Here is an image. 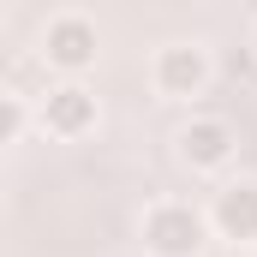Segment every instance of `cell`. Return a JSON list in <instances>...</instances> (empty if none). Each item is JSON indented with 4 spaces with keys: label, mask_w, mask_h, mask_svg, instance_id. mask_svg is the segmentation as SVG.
<instances>
[{
    "label": "cell",
    "mask_w": 257,
    "mask_h": 257,
    "mask_svg": "<svg viewBox=\"0 0 257 257\" xmlns=\"http://www.w3.org/2000/svg\"><path fill=\"white\" fill-rule=\"evenodd\" d=\"M30 132V102L24 96H12V90H0V150L6 144H18Z\"/></svg>",
    "instance_id": "cell-7"
},
{
    "label": "cell",
    "mask_w": 257,
    "mask_h": 257,
    "mask_svg": "<svg viewBox=\"0 0 257 257\" xmlns=\"http://www.w3.org/2000/svg\"><path fill=\"white\" fill-rule=\"evenodd\" d=\"M96 54H102L96 18L54 12L42 24V60H48V72H60V84H84V72H96Z\"/></svg>",
    "instance_id": "cell-2"
},
{
    "label": "cell",
    "mask_w": 257,
    "mask_h": 257,
    "mask_svg": "<svg viewBox=\"0 0 257 257\" xmlns=\"http://www.w3.org/2000/svg\"><path fill=\"white\" fill-rule=\"evenodd\" d=\"M251 54H257V30H251Z\"/></svg>",
    "instance_id": "cell-8"
},
{
    "label": "cell",
    "mask_w": 257,
    "mask_h": 257,
    "mask_svg": "<svg viewBox=\"0 0 257 257\" xmlns=\"http://www.w3.org/2000/svg\"><path fill=\"white\" fill-rule=\"evenodd\" d=\"M233 257H257V251H233Z\"/></svg>",
    "instance_id": "cell-9"
},
{
    "label": "cell",
    "mask_w": 257,
    "mask_h": 257,
    "mask_svg": "<svg viewBox=\"0 0 257 257\" xmlns=\"http://www.w3.org/2000/svg\"><path fill=\"white\" fill-rule=\"evenodd\" d=\"M138 239H144L150 257H197L203 245H209V221H203V209H192V203L162 197V203L144 209Z\"/></svg>",
    "instance_id": "cell-1"
},
{
    "label": "cell",
    "mask_w": 257,
    "mask_h": 257,
    "mask_svg": "<svg viewBox=\"0 0 257 257\" xmlns=\"http://www.w3.org/2000/svg\"><path fill=\"white\" fill-rule=\"evenodd\" d=\"M0 18H6V12H0Z\"/></svg>",
    "instance_id": "cell-10"
},
{
    "label": "cell",
    "mask_w": 257,
    "mask_h": 257,
    "mask_svg": "<svg viewBox=\"0 0 257 257\" xmlns=\"http://www.w3.org/2000/svg\"><path fill=\"white\" fill-rule=\"evenodd\" d=\"M30 120L48 132V138H84V132H96V120H102V102H96V90L90 84H54L36 108H30Z\"/></svg>",
    "instance_id": "cell-4"
},
{
    "label": "cell",
    "mask_w": 257,
    "mask_h": 257,
    "mask_svg": "<svg viewBox=\"0 0 257 257\" xmlns=\"http://www.w3.org/2000/svg\"><path fill=\"white\" fill-rule=\"evenodd\" d=\"M215 239H233V251H257V180H227L203 209Z\"/></svg>",
    "instance_id": "cell-6"
},
{
    "label": "cell",
    "mask_w": 257,
    "mask_h": 257,
    "mask_svg": "<svg viewBox=\"0 0 257 257\" xmlns=\"http://www.w3.org/2000/svg\"><path fill=\"white\" fill-rule=\"evenodd\" d=\"M174 156H180L192 174H221V168L239 156V132L227 126V120H215V114H197V120H186V126H180Z\"/></svg>",
    "instance_id": "cell-5"
},
{
    "label": "cell",
    "mask_w": 257,
    "mask_h": 257,
    "mask_svg": "<svg viewBox=\"0 0 257 257\" xmlns=\"http://www.w3.org/2000/svg\"><path fill=\"white\" fill-rule=\"evenodd\" d=\"M209 78H215V60H209L203 42H168L150 60V84H156L162 102H197L209 90Z\"/></svg>",
    "instance_id": "cell-3"
}]
</instances>
